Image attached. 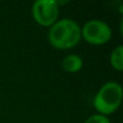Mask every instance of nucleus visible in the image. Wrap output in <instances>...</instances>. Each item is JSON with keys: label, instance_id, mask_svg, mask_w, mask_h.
<instances>
[{"label": "nucleus", "instance_id": "6", "mask_svg": "<svg viewBox=\"0 0 123 123\" xmlns=\"http://www.w3.org/2000/svg\"><path fill=\"white\" fill-rule=\"evenodd\" d=\"M110 64L116 70L121 71L123 69V47L118 45L110 55Z\"/></svg>", "mask_w": 123, "mask_h": 123}, {"label": "nucleus", "instance_id": "7", "mask_svg": "<svg viewBox=\"0 0 123 123\" xmlns=\"http://www.w3.org/2000/svg\"><path fill=\"white\" fill-rule=\"evenodd\" d=\"M84 123H110V120L108 119L107 116L96 113V115H93L87 118L84 121Z\"/></svg>", "mask_w": 123, "mask_h": 123}, {"label": "nucleus", "instance_id": "5", "mask_svg": "<svg viewBox=\"0 0 123 123\" xmlns=\"http://www.w3.org/2000/svg\"><path fill=\"white\" fill-rule=\"evenodd\" d=\"M62 66H63V69L65 71L70 72V74H74V72H78L82 69L83 61L79 55L69 54L63 60Z\"/></svg>", "mask_w": 123, "mask_h": 123}, {"label": "nucleus", "instance_id": "2", "mask_svg": "<svg viewBox=\"0 0 123 123\" xmlns=\"http://www.w3.org/2000/svg\"><path fill=\"white\" fill-rule=\"evenodd\" d=\"M111 28L106 22L99 19H91L83 25L81 36L86 42L93 45H102L107 43L111 38Z\"/></svg>", "mask_w": 123, "mask_h": 123}, {"label": "nucleus", "instance_id": "1", "mask_svg": "<svg viewBox=\"0 0 123 123\" xmlns=\"http://www.w3.org/2000/svg\"><path fill=\"white\" fill-rule=\"evenodd\" d=\"M122 86L118 82H107L98 90L94 96L93 105L95 109L104 116L111 115L119 108L122 102Z\"/></svg>", "mask_w": 123, "mask_h": 123}, {"label": "nucleus", "instance_id": "3", "mask_svg": "<svg viewBox=\"0 0 123 123\" xmlns=\"http://www.w3.org/2000/svg\"><path fill=\"white\" fill-rule=\"evenodd\" d=\"M60 6L56 0H37L32 4V16L41 26H52L56 22Z\"/></svg>", "mask_w": 123, "mask_h": 123}, {"label": "nucleus", "instance_id": "4", "mask_svg": "<svg viewBox=\"0 0 123 123\" xmlns=\"http://www.w3.org/2000/svg\"><path fill=\"white\" fill-rule=\"evenodd\" d=\"M74 23V21L69 18H64L55 22L49 30V41L51 45L56 49H68L69 34Z\"/></svg>", "mask_w": 123, "mask_h": 123}]
</instances>
